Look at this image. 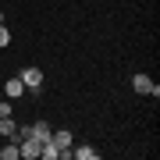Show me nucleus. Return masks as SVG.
<instances>
[{
  "label": "nucleus",
  "instance_id": "obj_1",
  "mask_svg": "<svg viewBox=\"0 0 160 160\" xmlns=\"http://www.w3.org/2000/svg\"><path fill=\"white\" fill-rule=\"evenodd\" d=\"M132 89L142 92V96H160V86L149 78V75H135V78H132Z\"/></svg>",
  "mask_w": 160,
  "mask_h": 160
},
{
  "label": "nucleus",
  "instance_id": "obj_2",
  "mask_svg": "<svg viewBox=\"0 0 160 160\" xmlns=\"http://www.w3.org/2000/svg\"><path fill=\"white\" fill-rule=\"evenodd\" d=\"M50 142L57 146V153L68 160L71 157V132H50Z\"/></svg>",
  "mask_w": 160,
  "mask_h": 160
},
{
  "label": "nucleus",
  "instance_id": "obj_7",
  "mask_svg": "<svg viewBox=\"0 0 160 160\" xmlns=\"http://www.w3.org/2000/svg\"><path fill=\"white\" fill-rule=\"evenodd\" d=\"M22 153H18V142H7L4 149H0V160H18Z\"/></svg>",
  "mask_w": 160,
  "mask_h": 160
},
{
  "label": "nucleus",
  "instance_id": "obj_4",
  "mask_svg": "<svg viewBox=\"0 0 160 160\" xmlns=\"http://www.w3.org/2000/svg\"><path fill=\"white\" fill-rule=\"evenodd\" d=\"M4 92H7V100H14V96H22V92H29V89H25V82L18 78V75H14V78H7Z\"/></svg>",
  "mask_w": 160,
  "mask_h": 160
},
{
  "label": "nucleus",
  "instance_id": "obj_11",
  "mask_svg": "<svg viewBox=\"0 0 160 160\" xmlns=\"http://www.w3.org/2000/svg\"><path fill=\"white\" fill-rule=\"evenodd\" d=\"M0 25H4V11H0Z\"/></svg>",
  "mask_w": 160,
  "mask_h": 160
},
{
  "label": "nucleus",
  "instance_id": "obj_8",
  "mask_svg": "<svg viewBox=\"0 0 160 160\" xmlns=\"http://www.w3.org/2000/svg\"><path fill=\"white\" fill-rule=\"evenodd\" d=\"M14 128H18V125H14V118H0V135L11 139V135H14Z\"/></svg>",
  "mask_w": 160,
  "mask_h": 160
},
{
  "label": "nucleus",
  "instance_id": "obj_6",
  "mask_svg": "<svg viewBox=\"0 0 160 160\" xmlns=\"http://www.w3.org/2000/svg\"><path fill=\"white\" fill-rule=\"evenodd\" d=\"M71 157H78V160H96V149H92V146H78V149H71Z\"/></svg>",
  "mask_w": 160,
  "mask_h": 160
},
{
  "label": "nucleus",
  "instance_id": "obj_5",
  "mask_svg": "<svg viewBox=\"0 0 160 160\" xmlns=\"http://www.w3.org/2000/svg\"><path fill=\"white\" fill-rule=\"evenodd\" d=\"M29 132H32V135H36V139H39V142H50V132H53V128H50V125H46V121H36V125H32Z\"/></svg>",
  "mask_w": 160,
  "mask_h": 160
},
{
  "label": "nucleus",
  "instance_id": "obj_10",
  "mask_svg": "<svg viewBox=\"0 0 160 160\" xmlns=\"http://www.w3.org/2000/svg\"><path fill=\"white\" fill-rule=\"evenodd\" d=\"M0 118H11V103H0Z\"/></svg>",
  "mask_w": 160,
  "mask_h": 160
},
{
  "label": "nucleus",
  "instance_id": "obj_3",
  "mask_svg": "<svg viewBox=\"0 0 160 160\" xmlns=\"http://www.w3.org/2000/svg\"><path fill=\"white\" fill-rule=\"evenodd\" d=\"M18 78L25 82V89H39V86H43V71H39V68H25Z\"/></svg>",
  "mask_w": 160,
  "mask_h": 160
},
{
  "label": "nucleus",
  "instance_id": "obj_9",
  "mask_svg": "<svg viewBox=\"0 0 160 160\" xmlns=\"http://www.w3.org/2000/svg\"><path fill=\"white\" fill-rule=\"evenodd\" d=\"M7 43H11V32H7L4 25H0V46H7Z\"/></svg>",
  "mask_w": 160,
  "mask_h": 160
}]
</instances>
